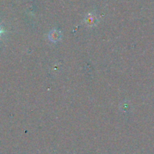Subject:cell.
<instances>
[{
  "label": "cell",
  "instance_id": "cell-1",
  "mask_svg": "<svg viewBox=\"0 0 154 154\" xmlns=\"http://www.w3.org/2000/svg\"><path fill=\"white\" fill-rule=\"evenodd\" d=\"M61 36L60 32L57 30H53L49 34V38L51 40V42H57L60 40V37Z\"/></svg>",
  "mask_w": 154,
  "mask_h": 154
},
{
  "label": "cell",
  "instance_id": "cell-2",
  "mask_svg": "<svg viewBox=\"0 0 154 154\" xmlns=\"http://www.w3.org/2000/svg\"><path fill=\"white\" fill-rule=\"evenodd\" d=\"M5 32V31H4V30H3V29H2V28H1V27H0V36H1V35H2V33H3V32Z\"/></svg>",
  "mask_w": 154,
  "mask_h": 154
}]
</instances>
